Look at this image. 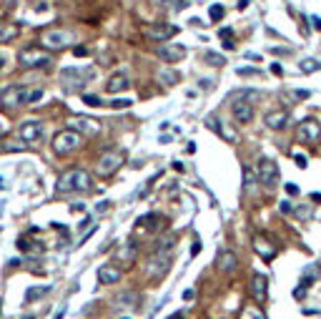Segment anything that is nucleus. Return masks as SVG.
Instances as JSON below:
<instances>
[{
  "mask_svg": "<svg viewBox=\"0 0 321 319\" xmlns=\"http://www.w3.org/2000/svg\"><path fill=\"white\" fill-rule=\"evenodd\" d=\"M90 191V176L86 169H70L65 174H60L56 184V194L58 196H70V194H86Z\"/></svg>",
  "mask_w": 321,
  "mask_h": 319,
  "instance_id": "nucleus-1",
  "label": "nucleus"
},
{
  "mask_svg": "<svg viewBox=\"0 0 321 319\" xmlns=\"http://www.w3.org/2000/svg\"><path fill=\"white\" fill-rule=\"evenodd\" d=\"M83 144V133H78L76 128H63L53 136V153L58 156H70L73 151H78Z\"/></svg>",
  "mask_w": 321,
  "mask_h": 319,
  "instance_id": "nucleus-2",
  "label": "nucleus"
},
{
  "mask_svg": "<svg viewBox=\"0 0 321 319\" xmlns=\"http://www.w3.org/2000/svg\"><path fill=\"white\" fill-rule=\"evenodd\" d=\"M168 264H171V241H166V246H163V252H161V246L151 254V259H148V277L151 279H156V277H161V274H166L168 271Z\"/></svg>",
  "mask_w": 321,
  "mask_h": 319,
  "instance_id": "nucleus-3",
  "label": "nucleus"
},
{
  "mask_svg": "<svg viewBox=\"0 0 321 319\" xmlns=\"http://www.w3.org/2000/svg\"><path fill=\"white\" fill-rule=\"evenodd\" d=\"M18 63L20 68H43L51 63V53L45 48H38V45H28L18 53Z\"/></svg>",
  "mask_w": 321,
  "mask_h": 319,
  "instance_id": "nucleus-4",
  "label": "nucleus"
},
{
  "mask_svg": "<svg viewBox=\"0 0 321 319\" xmlns=\"http://www.w3.org/2000/svg\"><path fill=\"white\" fill-rule=\"evenodd\" d=\"M73 43V35L68 33V30H45V33H40V45L45 48V51H63V48H68Z\"/></svg>",
  "mask_w": 321,
  "mask_h": 319,
  "instance_id": "nucleus-5",
  "label": "nucleus"
},
{
  "mask_svg": "<svg viewBox=\"0 0 321 319\" xmlns=\"http://www.w3.org/2000/svg\"><path fill=\"white\" fill-rule=\"evenodd\" d=\"M123 161H126L123 151H108V153H103V156L98 158V164H95V171H98V176L108 178V176H113L118 169L123 166Z\"/></svg>",
  "mask_w": 321,
  "mask_h": 319,
  "instance_id": "nucleus-6",
  "label": "nucleus"
},
{
  "mask_svg": "<svg viewBox=\"0 0 321 319\" xmlns=\"http://www.w3.org/2000/svg\"><path fill=\"white\" fill-rule=\"evenodd\" d=\"M281 178V171H279V164L274 158H261L259 161V181H261L266 189H274Z\"/></svg>",
  "mask_w": 321,
  "mask_h": 319,
  "instance_id": "nucleus-7",
  "label": "nucleus"
},
{
  "mask_svg": "<svg viewBox=\"0 0 321 319\" xmlns=\"http://www.w3.org/2000/svg\"><path fill=\"white\" fill-rule=\"evenodd\" d=\"M0 103L5 108H18L23 103H28V90L23 86H8L0 90Z\"/></svg>",
  "mask_w": 321,
  "mask_h": 319,
  "instance_id": "nucleus-8",
  "label": "nucleus"
},
{
  "mask_svg": "<svg viewBox=\"0 0 321 319\" xmlns=\"http://www.w3.org/2000/svg\"><path fill=\"white\" fill-rule=\"evenodd\" d=\"M319 139H321V123L319 121L309 118V121H304V123L299 126V141H304V144H316Z\"/></svg>",
  "mask_w": 321,
  "mask_h": 319,
  "instance_id": "nucleus-9",
  "label": "nucleus"
},
{
  "mask_svg": "<svg viewBox=\"0 0 321 319\" xmlns=\"http://www.w3.org/2000/svg\"><path fill=\"white\" fill-rule=\"evenodd\" d=\"M158 58L163 60V63H178V60L186 56V48L183 45H176V43H163V45H158Z\"/></svg>",
  "mask_w": 321,
  "mask_h": 319,
  "instance_id": "nucleus-10",
  "label": "nucleus"
},
{
  "mask_svg": "<svg viewBox=\"0 0 321 319\" xmlns=\"http://www.w3.org/2000/svg\"><path fill=\"white\" fill-rule=\"evenodd\" d=\"M231 113H234L236 123H241V126H246V123H251V118H254V106H251V101H236L234 106H231Z\"/></svg>",
  "mask_w": 321,
  "mask_h": 319,
  "instance_id": "nucleus-11",
  "label": "nucleus"
},
{
  "mask_svg": "<svg viewBox=\"0 0 321 319\" xmlns=\"http://www.w3.org/2000/svg\"><path fill=\"white\" fill-rule=\"evenodd\" d=\"M18 133H20V139L26 144H35V141L43 139V126H40V121H26Z\"/></svg>",
  "mask_w": 321,
  "mask_h": 319,
  "instance_id": "nucleus-12",
  "label": "nucleus"
},
{
  "mask_svg": "<svg viewBox=\"0 0 321 319\" xmlns=\"http://www.w3.org/2000/svg\"><path fill=\"white\" fill-rule=\"evenodd\" d=\"M136 259H138V246L136 244H120V249H118L116 254V261L118 264H123V269H131L133 264H136Z\"/></svg>",
  "mask_w": 321,
  "mask_h": 319,
  "instance_id": "nucleus-13",
  "label": "nucleus"
},
{
  "mask_svg": "<svg viewBox=\"0 0 321 319\" xmlns=\"http://www.w3.org/2000/svg\"><path fill=\"white\" fill-rule=\"evenodd\" d=\"M178 28L176 26H166V23H156V26H151L148 28V38H153L156 43H166V40H171Z\"/></svg>",
  "mask_w": 321,
  "mask_h": 319,
  "instance_id": "nucleus-14",
  "label": "nucleus"
},
{
  "mask_svg": "<svg viewBox=\"0 0 321 319\" xmlns=\"http://www.w3.org/2000/svg\"><path fill=\"white\" fill-rule=\"evenodd\" d=\"M120 277H123V269L116 266V264H103L98 269V282L101 284H116V282H120Z\"/></svg>",
  "mask_w": 321,
  "mask_h": 319,
  "instance_id": "nucleus-15",
  "label": "nucleus"
},
{
  "mask_svg": "<svg viewBox=\"0 0 321 319\" xmlns=\"http://www.w3.org/2000/svg\"><path fill=\"white\" fill-rule=\"evenodd\" d=\"M251 297L256 302H266V297H268V279L263 274H254L251 277Z\"/></svg>",
  "mask_w": 321,
  "mask_h": 319,
  "instance_id": "nucleus-16",
  "label": "nucleus"
},
{
  "mask_svg": "<svg viewBox=\"0 0 321 319\" xmlns=\"http://www.w3.org/2000/svg\"><path fill=\"white\" fill-rule=\"evenodd\" d=\"M286 123H289V111H271V113H266V126L271 131H281V128H286Z\"/></svg>",
  "mask_w": 321,
  "mask_h": 319,
  "instance_id": "nucleus-17",
  "label": "nucleus"
},
{
  "mask_svg": "<svg viewBox=\"0 0 321 319\" xmlns=\"http://www.w3.org/2000/svg\"><path fill=\"white\" fill-rule=\"evenodd\" d=\"M216 266H218V271L229 274V271H234L236 266H238V259H236L234 252H218V257H216Z\"/></svg>",
  "mask_w": 321,
  "mask_h": 319,
  "instance_id": "nucleus-18",
  "label": "nucleus"
},
{
  "mask_svg": "<svg viewBox=\"0 0 321 319\" xmlns=\"http://www.w3.org/2000/svg\"><path fill=\"white\" fill-rule=\"evenodd\" d=\"M131 83H128V76L126 73H116V76H111L108 78V83H106V93H120V90H128Z\"/></svg>",
  "mask_w": 321,
  "mask_h": 319,
  "instance_id": "nucleus-19",
  "label": "nucleus"
},
{
  "mask_svg": "<svg viewBox=\"0 0 321 319\" xmlns=\"http://www.w3.org/2000/svg\"><path fill=\"white\" fill-rule=\"evenodd\" d=\"M90 78V73H81V68H65V71H60V81L63 83H68V81H76V83H81L83 86V81H88ZM73 83V86H76Z\"/></svg>",
  "mask_w": 321,
  "mask_h": 319,
  "instance_id": "nucleus-20",
  "label": "nucleus"
},
{
  "mask_svg": "<svg viewBox=\"0 0 321 319\" xmlns=\"http://www.w3.org/2000/svg\"><path fill=\"white\" fill-rule=\"evenodd\" d=\"M254 249L261 254L263 259H274V257H276V249H274L266 239H261V236H256V239H254Z\"/></svg>",
  "mask_w": 321,
  "mask_h": 319,
  "instance_id": "nucleus-21",
  "label": "nucleus"
},
{
  "mask_svg": "<svg viewBox=\"0 0 321 319\" xmlns=\"http://www.w3.org/2000/svg\"><path fill=\"white\" fill-rule=\"evenodd\" d=\"M18 33H20V28L15 23H0V43H8V40L18 38Z\"/></svg>",
  "mask_w": 321,
  "mask_h": 319,
  "instance_id": "nucleus-22",
  "label": "nucleus"
},
{
  "mask_svg": "<svg viewBox=\"0 0 321 319\" xmlns=\"http://www.w3.org/2000/svg\"><path fill=\"white\" fill-rule=\"evenodd\" d=\"M48 291H51V287H30V289L26 291V302H28V304H33L35 299H40V297H45Z\"/></svg>",
  "mask_w": 321,
  "mask_h": 319,
  "instance_id": "nucleus-23",
  "label": "nucleus"
},
{
  "mask_svg": "<svg viewBox=\"0 0 321 319\" xmlns=\"http://www.w3.org/2000/svg\"><path fill=\"white\" fill-rule=\"evenodd\" d=\"M201 58H204L206 63H208V65H216V68L226 63V58H224L221 53H213V51H206V53H204V56H201Z\"/></svg>",
  "mask_w": 321,
  "mask_h": 319,
  "instance_id": "nucleus-24",
  "label": "nucleus"
},
{
  "mask_svg": "<svg viewBox=\"0 0 321 319\" xmlns=\"http://www.w3.org/2000/svg\"><path fill=\"white\" fill-rule=\"evenodd\" d=\"M178 78H181V76H178L176 71H161V73H158V81H163L166 86H176Z\"/></svg>",
  "mask_w": 321,
  "mask_h": 319,
  "instance_id": "nucleus-25",
  "label": "nucleus"
},
{
  "mask_svg": "<svg viewBox=\"0 0 321 319\" xmlns=\"http://www.w3.org/2000/svg\"><path fill=\"white\" fill-rule=\"evenodd\" d=\"M256 186V176H254V171L249 169V166H243V189L249 191V189H254Z\"/></svg>",
  "mask_w": 321,
  "mask_h": 319,
  "instance_id": "nucleus-26",
  "label": "nucleus"
},
{
  "mask_svg": "<svg viewBox=\"0 0 321 319\" xmlns=\"http://www.w3.org/2000/svg\"><path fill=\"white\" fill-rule=\"evenodd\" d=\"M241 319H266V317H263L261 309H256V307H246V309L241 312Z\"/></svg>",
  "mask_w": 321,
  "mask_h": 319,
  "instance_id": "nucleus-27",
  "label": "nucleus"
},
{
  "mask_svg": "<svg viewBox=\"0 0 321 319\" xmlns=\"http://www.w3.org/2000/svg\"><path fill=\"white\" fill-rule=\"evenodd\" d=\"M301 71H304V73H311V71H321V63H319V60L306 58V60H301Z\"/></svg>",
  "mask_w": 321,
  "mask_h": 319,
  "instance_id": "nucleus-28",
  "label": "nucleus"
},
{
  "mask_svg": "<svg viewBox=\"0 0 321 319\" xmlns=\"http://www.w3.org/2000/svg\"><path fill=\"white\" fill-rule=\"evenodd\" d=\"M76 126H78V128H83V131H88V133H95V131H98V126H95L93 121H88V118H81V121H76Z\"/></svg>",
  "mask_w": 321,
  "mask_h": 319,
  "instance_id": "nucleus-29",
  "label": "nucleus"
},
{
  "mask_svg": "<svg viewBox=\"0 0 321 319\" xmlns=\"http://www.w3.org/2000/svg\"><path fill=\"white\" fill-rule=\"evenodd\" d=\"M224 5H211V10H208V15H211V20H221L224 18Z\"/></svg>",
  "mask_w": 321,
  "mask_h": 319,
  "instance_id": "nucleus-30",
  "label": "nucleus"
},
{
  "mask_svg": "<svg viewBox=\"0 0 321 319\" xmlns=\"http://www.w3.org/2000/svg\"><path fill=\"white\" fill-rule=\"evenodd\" d=\"M133 299H138V294H136V291H131V294H123V297H118V304H120V307H133V304H131Z\"/></svg>",
  "mask_w": 321,
  "mask_h": 319,
  "instance_id": "nucleus-31",
  "label": "nucleus"
},
{
  "mask_svg": "<svg viewBox=\"0 0 321 319\" xmlns=\"http://www.w3.org/2000/svg\"><path fill=\"white\" fill-rule=\"evenodd\" d=\"M133 101L131 98H120V101H111V108H128Z\"/></svg>",
  "mask_w": 321,
  "mask_h": 319,
  "instance_id": "nucleus-32",
  "label": "nucleus"
},
{
  "mask_svg": "<svg viewBox=\"0 0 321 319\" xmlns=\"http://www.w3.org/2000/svg\"><path fill=\"white\" fill-rule=\"evenodd\" d=\"M73 53H76L78 58H86V56H90V48H88V45H76Z\"/></svg>",
  "mask_w": 321,
  "mask_h": 319,
  "instance_id": "nucleus-33",
  "label": "nucleus"
},
{
  "mask_svg": "<svg viewBox=\"0 0 321 319\" xmlns=\"http://www.w3.org/2000/svg\"><path fill=\"white\" fill-rule=\"evenodd\" d=\"M40 98H43V88H35V90L28 93V103H35V101H40Z\"/></svg>",
  "mask_w": 321,
  "mask_h": 319,
  "instance_id": "nucleus-34",
  "label": "nucleus"
},
{
  "mask_svg": "<svg viewBox=\"0 0 321 319\" xmlns=\"http://www.w3.org/2000/svg\"><path fill=\"white\" fill-rule=\"evenodd\" d=\"M171 3H176V10L186 8V0H158V5H171Z\"/></svg>",
  "mask_w": 321,
  "mask_h": 319,
  "instance_id": "nucleus-35",
  "label": "nucleus"
},
{
  "mask_svg": "<svg viewBox=\"0 0 321 319\" xmlns=\"http://www.w3.org/2000/svg\"><path fill=\"white\" fill-rule=\"evenodd\" d=\"M83 103L95 108V106H101V98H95V96H83Z\"/></svg>",
  "mask_w": 321,
  "mask_h": 319,
  "instance_id": "nucleus-36",
  "label": "nucleus"
},
{
  "mask_svg": "<svg viewBox=\"0 0 321 319\" xmlns=\"http://www.w3.org/2000/svg\"><path fill=\"white\" fill-rule=\"evenodd\" d=\"M108 209H111V201H101L98 206H95V211H98V214H106Z\"/></svg>",
  "mask_w": 321,
  "mask_h": 319,
  "instance_id": "nucleus-37",
  "label": "nucleus"
},
{
  "mask_svg": "<svg viewBox=\"0 0 321 319\" xmlns=\"http://www.w3.org/2000/svg\"><path fill=\"white\" fill-rule=\"evenodd\" d=\"M256 68H238V76H256Z\"/></svg>",
  "mask_w": 321,
  "mask_h": 319,
  "instance_id": "nucleus-38",
  "label": "nucleus"
},
{
  "mask_svg": "<svg viewBox=\"0 0 321 319\" xmlns=\"http://www.w3.org/2000/svg\"><path fill=\"white\" fill-rule=\"evenodd\" d=\"M293 158H296V164H299L301 169H306V156H304V153H296Z\"/></svg>",
  "mask_w": 321,
  "mask_h": 319,
  "instance_id": "nucleus-39",
  "label": "nucleus"
},
{
  "mask_svg": "<svg viewBox=\"0 0 321 319\" xmlns=\"http://www.w3.org/2000/svg\"><path fill=\"white\" fill-rule=\"evenodd\" d=\"M286 194H289V196H296V194H299V186H296V184H286Z\"/></svg>",
  "mask_w": 321,
  "mask_h": 319,
  "instance_id": "nucleus-40",
  "label": "nucleus"
},
{
  "mask_svg": "<svg viewBox=\"0 0 321 319\" xmlns=\"http://www.w3.org/2000/svg\"><path fill=\"white\" fill-rule=\"evenodd\" d=\"M279 209H281V214H291V211H293V206L289 201H281V206H279Z\"/></svg>",
  "mask_w": 321,
  "mask_h": 319,
  "instance_id": "nucleus-41",
  "label": "nucleus"
},
{
  "mask_svg": "<svg viewBox=\"0 0 321 319\" xmlns=\"http://www.w3.org/2000/svg\"><path fill=\"white\" fill-rule=\"evenodd\" d=\"M201 252V241H193V246H191V257H196Z\"/></svg>",
  "mask_w": 321,
  "mask_h": 319,
  "instance_id": "nucleus-42",
  "label": "nucleus"
},
{
  "mask_svg": "<svg viewBox=\"0 0 321 319\" xmlns=\"http://www.w3.org/2000/svg\"><path fill=\"white\" fill-rule=\"evenodd\" d=\"M26 146H18V144H8L5 146V151H23Z\"/></svg>",
  "mask_w": 321,
  "mask_h": 319,
  "instance_id": "nucleus-43",
  "label": "nucleus"
},
{
  "mask_svg": "<svg viewBox=\"0 0 321 319\" xmlns=\"http://www.w3.org/2000/svg\"><path fill=\"white\" fill-rule=\"evenodd\" d=\"M311 23H314V28L316 30H321V18L319 15H311Z\"/></svg>",
  "mask_w": 321,
  "mask_h": 319,
  "instance_id": "nucleus-44",
  "label": "nucleus"
},
{
  "mask_svg": "<svg viewBox=\"0 0 321 319\" xmlns=\"http://www.w3.org/2000/svg\"><path fill=\"white\" fill-rule=\"evenodd\" d=\"M183 299H186V302H191V299H193V289H186V291H183Z\"/></svg>",
  "mask_w": 321,
  "mask_h": 319,
  "instance_id": "nucleus-45",
  "label": "nucleus"
},
{
  "mask_svg": "<svg viewBox=\"0 0 321 319\" xmlns=\"http://www.w3.org/2000/svg\"><path fill=\"white\" fill-rule=\"evenodd\" d=\"M88 226H90V219H83L81 226H78V232H83V229H88Z\"/></svg>",
  "mask_w": 321,
  "mask_h": 319,
  "instance_id": "nucleus-46",
  "label": "nucleus"
},
{
  "mask_svg": "<svg viewBox=\"0 0 321 319\" xmlns=\"http://www.w3.org/2000/svg\"><path fill=\"white\" fill-rule=\"evenodd\" d=\"M271 71H274V73H276V76H281V73H284V71H281V65H279V63H274V65H271Z\"/></svg>",
  "mask_w": 321,
  "mask_h": 319,
  "instance_id": "nucleus-47",
  "label": "nucleus"
},
{
  "mask_svg": "<svg viewBox=\"0 0 321 319\" xmlns=\"http://www.w3.org/2000/svg\"><path fill=\"white\" fill-rule=\"evenodd\" d=\"M293 96H296V98H309V90H296Z\"/></svg>",
  "mask_w": 321,
  "mask_h": 319,
  "instance_id": "nucleus-48",
  "label": "nucleus"
},
{
  "mask_svg": "<svg viewBox=\"0 0 321 319\" xmlns=\"http://www.w3.org/2000/svg\"><path fill=\"white\" fill-rule=\"evenodd\" d=\"M63 314H65V307H60L58 312H56V314H53V319H63Z\"/></svg>",
  "mask_w": 321,
  "mask_h": 319,
  "instance_id": "nucleus-49",
  "label": "nucleus"
},
{
  "mask_svg": "<svg viewBox=\"0 0 321 319\" xmlns=\"http://www.w3.org/2000/svg\"><path fill=\"white\" fill-rule=\"evenodd\" d=\"M246 5H249V0H238V10H243Z\"/></svg>",
  "mask_w": 321,
  "mask_h": 319,
  "instance_id": "nucleus-50",
  "label": "nucleus"
},
{
  "mask_svg": "<svg viewBox=\"0 0 321 319\" xmlns=\"http://www.w3.org/2000/svg\"><path fill=\"white\" fill-rule=\"evenodd\" d=\"M3 68H5V56L0 53V71H3Z\"/></svg>",
  "mask_w": 321,
  "mask_h": 319,
  "instance_id": "nucleus-51",
  "label": "nucleus"
},
{
  "mask_svg": "<svg viewBox=\"0 0 321 319\" xmlns=\"http://www.w3.org/2000/svg\"><path fill=\"white\" fill-rule=\"evenodd\" d=\"M168 319H183V312H176L174 317H168Z\"/></svg>",
  "mask_w": 321,
  "mask_h": 319,
  "instance_id": "nucleus-52",
  "label": "nucleus"
},
{
  "mask_svg": "<svg viewBox=\"0 0 321 319\" xmlns=\"http://www.w3.org/2000/svg\"><path fill=\"white\" fill-rule=\"evenodd\" d=\"M123 319H128V317H123Z\"/></svg>",
  "mask_w": 321,
  "mask_h": 319,
  "instance_id": "nucleus-53",
  "label": "nucleus"
}]
</instances>
